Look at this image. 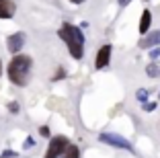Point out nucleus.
<instances>
[{
  "mask_svg": "<svg viewBox=\"0 0 160 158\" xmlns=\"http://www.w3.org/2000/svg\"><path fill=\"white\" fill-rule=\"evenodd\" d=\"M31 70H33V60L31 56H25V54H17L12 56V60L6 66V74L8 80L14 86H27L29 80H31Z\"/></svg>",
  "mask_w": 160,
  "mask_h": 158,
  "instance_id": "nucleus-1",
  "label": "nucleus"
},
{
  "mask_svg": "<svg viewBox=\"0 0 160 158\" xmlns=\"http://www.w3.org/2000/svg\"><path fill=\"white\" fill-rule=\"evenodd\" d=\"M58 35H60L62 41L66 43L68 51H70V56L74 60H82L84 58V33H82L80 27H76L72 23H62Z\"/></svg>",
  "mask_w": 160,
  "mask_h": 158,
  "instance_id": "nucleus-2",
  "label": "nucleus"
},
{
  "mask_svg": "<svg viewBox=\"0 0 160 158\" xmlns=\"http://www.w3.org/2000/svg\"><path fill=\"white\" fill-rule=\"evenodd\" d=\"M68 144H70V140L66 135H53L49 140V146H47V152L43 158H62V154L68 148Z\"/></svg>",
  "mask_w": 160,
  "mask_h": 158,
  "instance_id": "nucleus-3",
  "label": "nucleus"
},
{
  "mask_svg": "<svg viewBox=\"0 0 160 158\" xmlns=\"http://www.w3.org/2000/svg\"><path fill=\"white\" fill-rule=\"evenodd\" d=\"M99 142H103V144H109L113 146V148H121V150H129V152H133V146L129 140H125L123 135H117V134H101L99 135Z\"/></svg>",
  "mask_w": 160,
  "mask_h": 158,
  "instance_id": "nucleus-4",
  "label": "nucleus"
},
{
  "mask_svg": "<svg viewBox=\"0 0 160 158\" xmlns=\"http://www.w3.org/2000/svg\"><path fill=\"white\" fill-rule=\"evenodd\" d=\"M111 54H113V47L109 45V43H105V45L97 51V58H94V68H97V70L107 68L109 62H111Z\"/></svg>",
  "mask_w": 160,
  "mask_h": 158,
  "instance_id": "nucleus-5",
  "label": "nucleus"
},
{
  "mask_svg": "<svg viewBox=\"0 0 160 158\" xmlns=\"http://www.w3.org/2000/svg\"><path fill=\"white\" fill-rule=\"evenodd\" d=\"M23 45H25V33H23V31L12 33V35L6 39V49H8L12 56H17V54L23 49Z\"/></svg>",
  "mask_w": 160,
  "mask_h": 158,
  "instance_id": "nucleus-6",
  "label": "nucleus"
},
{
  "mask_svg": "<svg viewBox=\"0 0 160 158\" xmlns=\"http://www.w3.org/2000/svg\"><path fill=\"white\" fill-rule=\"evenodd\" d=\"M17 13L14 0H0V19H12Z\"/></svg>",
  "mask_w": 160,
  "mask_h": 158,
  "instance_id": "nucleus-7",
  "label": "nucleus"
},
{
  "mask_svg": "<svg viewBox=\"0 0 160 158\" xmlns=\"http://www.w3.org/2000/svg\"><path fill=\"white\" fill-rule=\"evenodd\" d=\"M152 25V10L150 8H144L140 14V27H138V31H140V35H146L148 29H150Z\"/></svg>",
  "mask_w": 160,
  "mask_h": 158,
  "instance_id": "nucleus-8",
  "label": "nucleus"
},
{
  "mask_svg": "<svg viewBox=\"0 0 160 158\" xmlns=\"http://www.w3.org/2000/svg\"><path fill=\"white\" fill-rule=\"evenodd\" d=\"M138 45H140L142 49H150V47H154V45H160V31H154V33H150V35L146 33V37L140 39Z\"/></svg>",
  "mask_w": 160,
  "mask_h": 158,
  "instance_id": "nucleus-9",
  "label": "nucleus"
},
{
  "mask_svg": "<svg viewBox=\"0 0 160 158\" xmlns=\"http://www.w3.org/2000/svg\"><path fill=\"white\" fill-rule=\"evenodd\" d=\"M62 158H80V148L76 144H68V148L64 150Z\"/></svg>",
  "mask_w": 160,
  "mask_h": 158,
  "instance_id": "nucleus-10",
  "label": "nucleus"
},
{
  "mask_svg": "<svg viewBox=\"0 0 160 158\" xmlns=\"http://www.w3.org/2000/svg\"><path fill=\"white\" fill-rule=\"evenodd\" d=\"M146 74L150 76V78H158V76H160V64H156V62L148 64L146 66Z\"/></svg>",
  "mask_w": 160,
  "mask_h": 158,
  "instance_id": "nucleus-11",
  "label": "nucleus"
},
{
  "mask_svg": "<svg viewBox=\"0 0 160 158\" xmlns=\"http://www.w3.org/2000/svg\"><path fill=\"white\" fill-rule=\"evenodd\" d=\"M64 78H66V70L60 66V68H56V74L52 76V80H53V82H58V80H64Z\"/></svg>",
  "mask_w": 160,
  "mask_h": 158,
  "instance_id": "nucleus-12",
  "label": "nucleus"
},
{
  "mask_svg": "<svg viewBox=\"0 0 160 158\" xmlns=\"http://www.w3.org/2000/svg\"><path fill=\"white\" fill-rule=\"evenodd\" d=\"M136 99H138L140 103H146V101H148V90L138 89V90H136Z\"/></svg>",
  "mask_w": 160,
  "mask_h": 158,
  "instance_id": "nucleus-13",
  "label": "nucleus"
},
{
  "mask_svg": "<svg viewBox=\"0 0 160 158\" xmlns=\"http://www.w3.org/2000/svg\"><path fill=\"white\" fill-rule=\"evenodd\" d=\"M156 107H158V103H154V101H146V103H142V109H144V111H148V113H152Z\"/></svg>",
  "mask_w": 160,
  "mask_h": 158,
  "instance_id": "nucleus-14",
  "label": "nucleus"
},
{
  "mask_svg": "<svg viewBox=\"0 0 160 158\" xmlns=\"http://www.w3.org/2000/svg\"><path fill=\"white\" fill-rule=\"evenodd\" d=\"M148 56H150V60H152V62H156V60H160V45H156V47H152V49H150V54H148Z\"/></svg>",
  "mask_w": 160,
  "mask_h": 158,
  "instance_id": "nucleus-15",
  "label": "nucleus"
},
{
  "mask_svg": "<svg viewBox=\"0 0 160 158\" xmlns=\"http://www.w3.org/2000/svg\"><path fill=\"white\" fill-rule=\"evenodd\" d=\"M6 109H8L10 113H14V115H17V113L21 111V105H19V103H17V101H10L8 105H6Z\"/></svg>",
  "mask_w": 160,
  "mask_h": 158,
  "instance_id": "nucleus-16",
  "label": "nucleus"
},
{
  "mask_svg": "<svg viewBox=\"0 0 160 158\" xmlns=\"http://www.w3.org/2000/svg\"><path fill=\"white\" fill-rule=\"evenodd\" d=\"M39 135H41V138H52V130H49V127H47V125H41V127H39Z\"/></svg>",
  "mask_w": 160,
  "mask_h": 158,
  "instance_id": "nucleus-17",
  "label": "nucleus"
},
{
  "mask_svg": "<svg viewBox=\"0 0 160 158\" xmlns=\"http://www.w3.org/2000/svg\"><path fill=\"white\" fill-rule=\"evenodd\" d=\"M0 158H17V152H14V150H10V148H6L4 152L0 154Z\"/></svg>",
  "mask_w": 160,
  "mask_h": 158,
  "instance_id": "nucleus-18",
  "label": "nucleus"
},
{
  "mask_svg": "<svg viewBox=\"0 0 160 158\" xmlns=\"http://www.w3.org/2000/svg\"><path fill=\"white\" fill-rule=\"evenodd\" d=\"M33 146H35V140L33 138H27V140H25V144H23V148L29 150V148H33Z\"/></svg>",
  "mask_w": 160,
  "mask_h": 158,
  "instance_id": "nucleus-19",
  "label": "nucleus"
},
{
  "mask_svg": "<svg viewBox=\"0 0 160 158\" xmlns=\"http://www.w3.org/2000/svg\"><path fill=\"white\" fill-rule=\"evenodd\" d=\"M117 2H119V6H127L129 2H132V0H117Z\"/></svg>",
  "mask_w": 160,
  "mask_h": 158,
  "instance_id": "nucleus-20",
  "label": "nucleus"
},
{
  "mask_svg": "<svg viewBox=\"0 0 160 158\" xmlns=\"http://www.w3.org/2000/svg\"><path fill=\"white\" fill-rule=\"evenodd\" d=\"M72 4H82V2H84V0H70Z\"/></svg>",
  "mask_w": 160,
  "mask_h": 158,
  "instance_id": "nucleus-21",
  "label": "nucleus"
},
{
  "mask_svg": "<svg viewBox=\"0 0 160 158\" xmlns=\"http://www.w3.org/2000/svg\"><path fill=\"white\" fill-rule=\"evenodd\" d=\"M0 76H2V62H0Z\"/></svg>",
  "mask_w": 160,
  "mask_h": 158,
  "instance_id": "nucleus-22",
  "label": "nucleus"
},
{
  "mask_svg": "<svg viewBox=\"0 0 160 158\" xmlns=\"http://www.w3.org/2000/svg\"><path fill=\"white\" fill-rule=\"evenodd\" d=\"M144 2H150V0H144Z\"/></svg>",
  "mask_w": 160,
  "mask_h": 158,
  "instance_id": "nucleus-23",
  "label": "nucleus"
},
{
  "mask_svg": "<svg viewBox=\"0 0 160 158\" xmlns=\"http://www.w3.org/2000/svg\"><path fill=\"white\" fill-rule=\"evenodd\" d=\"M158 99H160V93H158Z\"/></svg>",
  "mask_w": 160,
  "mask_h": 158,
  "instance_id": "nucleus-24",
  "label": "nucleus"
}]
</instances>
